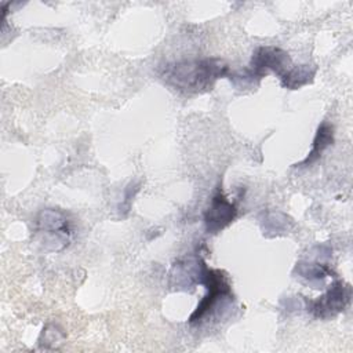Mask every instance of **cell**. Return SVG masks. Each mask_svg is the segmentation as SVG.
Returning <instances> with one entry per match:
<instances>
[{
	"mask_svg": "<svg viewBox=\"0 0 353 353\" xmlns=\"http://www.w3.org/2000/svg\"><path fill=\"white\" fill-rule=\"evenodd\" d=\"M296 270L302 277H306L309 281L323 280L327 274L331 273V270L325 265L319 263H298Z\"/></svg>",
	"mask_w": 353,
	"mask_h": 353,
	"instance_id": "9c48e42d",
	"label": "cell"
},
{
	"mask_svg": "<svg viewBox=\"0 0 353 353\" xmlns=\"http://www.w3.org/2000/svg\"><path fill=\"white\" fill-rule=\"evenodd\" d=\"M228 65L218 58L183 61L165 68L164 79L176 90L183 92H199L207 90L222 76H228Z\"/></svg>",
	"mask_w": 353,
	"mask_h": 353,
	"instance_id": "6da1fadb",
	"label": "cell"
},
{
	"mask_svg": "<svg viewBox=\"0 0 353 353\" xmlns=\"http://www.w3.org/2000/svg\"><path fill=\"white\" fill-rule=\"evenodd\" d=\"M237 207L234 203L229 201L226 196L218 189L210 203V207L204 212V223L208 233H218L226 228L236 216Z\"/></svg>",
	"mask_w": 353,
	"mask_h": 353,
	"instance_id": "5b68a950",
	"label": "cell"
},
{
	"mask_svg": "<svg viewBox=\"0 0 353 353\" xmlns=\"http://www.w3.org/2000/svg\"><path fill=\"white\" fill-rule=\"evenodd\" d=\"M37 225L40 232L55 234L58 243H62L63 245L68 244L66 241L69 240L70 228H69V221L62 212L55 210L43 211L37 219Z\"/></svg>",
	"mask_w": 353,
	"mask_h": 353,
	"instance_id": "8992f818",
	"label": "cell"
},
{
	"mask_svg": "<svg viewBox=\"0 0 353 353\" xmlns=\"http://www.w3.org/2000/svg\"><path fill=\"white\" fill-rule=\"evenodd\" d=\"M314 72H316V69L309 65H299V66L292 65V68L280 80H281L283 87L295 90V88H299V87L307 84L309 81H312Z\"/></svg>",
	"mask_w": 353,
	"mask_h": 353,
	"instance_id": "ba28073f",
	"label": "cell"
},
{
	"mask_svg": "<svg viewBox=\"0 0 353 353\" xmlns=\"http://www.w3.org/2000/svg\"><path fill=\"white\" fill-rule=\"evenodd\" d=\"M292 68V62L290 55L277 47L265 46L258 47L255 52L252 54L251 63L247 69L243 70V74L233 76L230 79H243L248 81H254V79L263 77L269 70L277 73V76L281 79L290 69Z\"/></svg>",
	"mask_w": 353,
	"mask_h": 353,
	"instance_id": "3957f363",
	"label": "cell"
},
{
	"mask_svg": "<svg viewBox=\"0 0 353 353\" xmlns=\"http://www.w3.org/2000/svg\"><path fill=\"white\" fill-rule=\"evenodd\" d=\"M196 283L204 284L207 288V294L203 296L196 310L190 314L189 317L190 324L201 323L208 314H211L216 309V306L223 299L232 298L230 284L225 273L219 269H210L201 258H199V262H197Z\"/></svg>",
	"mask_w": 353,
	"mask_h": 353,
	"instance_id": "7a4b0ae2",
	"label": "cell"
},
{
	"mask_svg": "<svg viewBox=\"0 0 353 353\" xmlns=\"http://www.w3.org/2000/svg\"><path fill=\"white\" fill-rule=\"evenodd\" d=\"M334 142V130H332V125L330 123H323L321 125H319L317 128V132H316V137L313 139V145H312V150L309 152V154L306 156L305 160H302L299 163V165L302 167H306V165H310L312 163H314L320 156L321 153L328 148L331 146Z\"/></svg>",
	"mask_w": 353,
	"mask_h": 353,
	"instance_id": "52a82bcc",
	"label": "cell"
},
{
	"mask_svg": "<svg viewBox=\"0 0 353 353\" xmlns=\"http://www.w3.org/2000/svg\"><path fill=\"white\" fill-rule=\"evenodd\" d=\"M350 285H345L342 281H335L330 285L328 291L314 301H309V310L320 319H328L345 309L350 301Z\"/></svg>",
	"mask_w": 353,
	"mask_h": 353,
	"instance_id": "277c9868",
	"label": "cell"
}]
</instances>
